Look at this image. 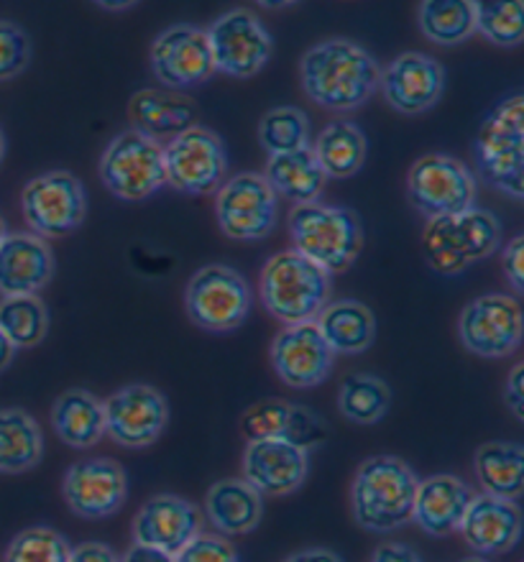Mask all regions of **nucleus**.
I'll return each instance as SVG.
<instances>
[{"instance_id":"obj_1","label":"nucleus","mask_w":524,"mask_h":562,"mask_svg":"<svg viewBox=\"0 0 524 562\" xmlns=\"http://www.w3.org/2000/svg\"><path fill=\"white\" fill-rule=\"evenodd\" d=\"M381 65L348 38H327L304 52L300 82L312 103L331 113H354L379 90Z\"/></svg>"},{"instance_id":"obj_2","label":"nucleus","mask_w":524,"mask_h":562,"mask_svg":"<svg viewBox=\"0 0 524 562\" xmlns=\"http://www.w3.org/2000/svg\"><path fill=\"white\" fill-rule=\"evenodd\" d=\"M417 483V473L402 458H366L350 483V512L356 525L374 535L397 532L410 525Z\"/></svg>"},{"instance_id":"obj_3","label":"nucleus","mask_w":524,"mask_h":562,"mask_svg":"<svg viewBox=\"0 0 524 562\" xmlns=\"http://www.w3.org/2000/svg\"><path fill=\"white\" fill-rule=\"evenodd\" d=\"M289 238L297 254L308 256L327 274H346L364 251V221L356 210L325 202H304L289 213Z\"/></svg>"},{"instance_id":"obj_4","label":"nucleus","mask_w":524,"mask_h":562,"mask_svg":"<svg viewBox=\"0 0 524 562\" xmlns=\"http://www.w3.org/2000/svg\"><path fill=\"white\" fill-rule=\"evenodd\" d=\"M476 175L491 190L522 200L524 194V95H504L483 115L473 138Z\"/></svg>"},{"instance_id":"obj_5","label":"nucleus","mask_w":524,"mask_h":562,"mask_svg":"<svg viewBox=\"0 0 524 562\" xmlns=\"http://www.w3.org/2000/svg\"><path fill=\"white\" fill-rule=\"evenodd\" d=\"M502 246V223L487 207H468L464 213L427 221L422 231V256L441 277H458L473 263L494 256Z\"/></svg>"},{"instance_id":"obj_6","label":"nucleus","mask_w":524,"mask_h":562,"mask_svg":"<svg viewBox=\"0 0 524 562\" xmlns=\"http://www.w3.org/2000/svg\"><path fill=\"white\" fill-rule=\"evenodd\" d=\"M331 279L320 263L289 248L264 263L259 296L266 312L281 325L312 323L331 302Z\"/></svg>"},{"instance_id":"obj_7","label":"nucleus","mask_w":524,"mask_h":562,"mask_svg":"<svg viewBox=\"0 0 524 562\" xmlns=\"http://www.w3.org/2000/svg\"><path fill=\"white\" fill-rule=\"evenodd\" d=\"M185 310L200 330L233 333L252 315L254 289L236 269L208 263L187 281Z\"/></svg>"},{"instance_id":"obj_8","label":"nucleus","mask_w":524,"mask_h":562,"mask_svg":"<svg viewBox=\"0 0 524 562\" xmlns=\"http://www.w3.org/2000/svg\"><path fill=\"white\" fill-rule=\"evenodd\" d=\"M161 154L167 184L190 198L215 194L228 179V151L223 138L200 123L161 144Z\"/></svg>"},{"instance_id":"obj_9","label":"nucleus","mask_w":524,"mask_h":562,"mask_svg":"<svg viewBox=\"0 0 524 562\" xmlns=\"http://www.w3.org/2000/svg\"><path fill=\"white\" fill-rule=\"evenodd\" d=\"M21 210L34 236L65 238L82 228L88 217V192L73 171H44L23 187Z\"/></svg>"},{"instance_id":"obj_10","label":"nucleus","mask_w":524,"mask_h":562,"mask_svg":"<svg viewBox=\"0 0 524 562\" xmlns=\"http://www.w3.org/2000/svg\"><path fill=\"white\" fill-rule=\"evenodd\" d=\"M100 179L123 202H144L167 187L159 140L138 131H123L100 156Z\"/></svg>"},{"instance_id":"obj_11","label":"nucleus","mask_w":524,"mask_h":562,"mask_svg":"<svg viewBox=\"0 0 524 562\" xmlns=\"http://www.w3.org/2000/svg\"><path fill=\"white\" fill-rule=\"evenodd\" d=\"M479 182L464 161L450 154H425L406 175V198L422 217L456 215L476 205Z\"/></svg>"},{"instance_id":"obj_12","label":"nucleus","mask_w":524,"mask_h":562,"mask_svg":"<svg viewBox=\"0 0 524 562\" xmlns=\"http://www.w3.org/2000/svg\"><path fill=\"white\" fill-rule=\"evenodd\" d=\"M279 198L264 175L241 171L215 192L218 228L238 244H259L277 231Z\"/></svg>"},{"instance_id":"obj_13","label":"nucleus","mask_w":524,"mask_h":562,"mask_svg":"<svg viewBox=\"0 0 524 562\" xmlns=\"http://www.w3.org/2000/svg\"><path fill=\"white\" fill-rule=\"evenodd\" d=\"M205 34L213 52L215 72L236 77V80H252L269 65L274 38L254 11L233 8L218 15Z\"/></svg>"},{"instance_id":"obj_14","label":"nucleus","mask_w":524,"mask_h":562,"mask_svg":"<svg viewBox=\"0 0 524 562\" xmlns=\"http://www.w3.org/2000/svg\"><path fill=\"white\" fill-rule=\"evenodd\" d=\"M522 304L512 294H483L464 307L458 338L468 353L479 358H506L522 346Z\"/></svg>"},{"instance_id":"obj_15","label":"nucleus","mask_w":524,"mask_h":562,"mask_svg":"<svg viewBox=\"0 0 524 562\" xmlns=\"http://www.w3.org/2000/svg\"><path fill=\"white\" fill-rule=\"evenodd\" d=\"M148 65L156 80L175 92L200 88L215 75L205 29L192 23H175L164 29L148 49Z\"/></svg>"},{"instance_id":"obj_16","label":"nucleus","mask_w":524,"mask_h":562,"mask_svg":"<svg viewBox=\"0 0 524 562\" xmlns=\"http://www.w3.org/2000/svg\"><path fill=\"white\" fill-rule=\"evenodd\" d=\"M62 496L80 519H108L123 509L129 498V473L113 458H88L69 465L62 481Z\"/></svg>"},{"instance_id":"obj_17","label":"nucleus","mask_w":524,"mask_h":562,"mask_svg":"<svg viewBox=\"0 0 524 562\" xmlns=\"http://www.w3.org/2000/svg\"><path fill=\"white\" fill-rule=\"evenodd\" d=\"M105 435L126 450H144L159 440L169 422V404L159 389L129 384L108 396Z\"/></svg>"},{"instance_id":"obj_18","label":"nucleus","mask_w":524,"mask_h":562,"mask_svg":"<svg viewBox=\"0 0 524 562\" xmlns=\"http://www.w3.org/2000/svg\"><path fill=\"white\" fill-rule=\"evenodd\" d=\"M271 369L281 384L292 389H315L333 373L335 353L320 335L315 319L285 325L271 342Z\"/></svg>"},{"instance_id":"obj_19","label":"nucleus","mask_w":524,"mask_h":562,"mask_svg":"<svg viewBox=\"0 0 524 562\" xmlns=\"http://www.w3.org/2000/svg\"><path fill=\"white\" fill-rule=\"evenodd\" d=\"M445 67L420 52H404L381 69L379 90L389 108L402 115H422L441 103Z\"/></svg>"},{"instance_id":"obj_20","label":"nucleus","mask_w":524,"mask_h":562,"mask_svg":"<svg viewBox=\"0 0 524 562\" xmlns=\"http://www.w3.org/2000/svg\"><path fill=\"white\" fill-rule=\"evenodd\" d=\"M241 432L248 442L285 440L302 450L323 448L327 442V425L315 412L287 400H264L248 407L238 419Z\"/></svg>"},{"instance_id":"obj_21","label":"nucleus","mask_w":524,"mask_h":562,"mask_svg":"<svg viewBox=\"0 0 524 562\" xmlns=\"http://www.w3.org/2000/svg\"><path fill=\"white\" fill-rule=\"evenodd\" d=\"M202 532V512L175 494L152 496L133 517V542L177 555L187 542Z\"/></svg>"},{"instance_id":"obj_22","label":"nucleus","mask_w":524,"mask_h":562,"mask_svg":"<svg viewBox=\"0 0 524 562\" xmlns=\"http://www.w3.org/2000/svg\"><path fill=\"white\" fill-rule=\"evenodd\" d=\"M310 473V452L285 440H254L244 452V481L261 496H289Z\"/></svg>"},{"instance_id":"obj_23","label":"nucleus","mask_w":524,"mask_h":562,"mask_svg":"<svg viewBox=\"0 0 524 562\" xmlns=\"http://www.w3.org/2000/svg\"><path fill=\"white\" fill-rule=\"evenodd\" d=\"M522 527L524 521L517 502L489 494H473L464 519H460L458 532L473 552H479L481 558H491L517 548L522 540Z\"/></svg>"},{"instance_id":"obj_24","label":"nucleus","mask_w":524,"mask_h":562,"mask_svg":"<svg viewBox=\"0 0 524 562\" xmlns=\"http://www.w3.org/2000/svg\"><path fill=\"white\" fill-rule=\"evenodd\" d=\"M57 261L49 244L34 233H8L0 240V294H38L54 279Z\"/></svg>"},{"instance_id":"obj_25","label":"nucleus","mask_w":524,"mask_h":562,"mask_svg":"<svg viewBox=\"0 0 524 562\" xmlns=\"http://www.w3.org/2000/svg\"><path fill=\"white\" fill-rule=\"evenodd\" d=\"M471 498V486L460 481L458 475H430V479L417 483L412 521L430 537H450L458 532V525Z\"/></svg>"},{"instance_id":"obj_26","label":"nucleus","mask_w":524,"mask_h":562,"mask_svg":"<svg viewBox=\"0 0 524 562\" xmlns=\"http://www.w3.org/2000/svg\"><path fill=\"white\" fill-rule=\"evenodd\" d=\"M133 131L154 140H169L198 123V105L175 90L144 88L133 92L129 103Z\"/></svg>"},{"instance_id":"obj_27","label":"nucleus","mask_w":524,"mask_h":562,"mask_svg":"<svg viewBox=\"0 0 524 562\" xmlns=\"http://www.w3.org/2000/svg\"><path fill=\"white\" fill-rule=\"evenodd\" d=\"M208 521L221 537H244L264 519V496L244 479H223L205 496Z\"/></svg>"},{"instance_id":"obj_28","label":"nucleus","mask_w":524,"mask_h":562,"mask_svg":"<svg viewBox=\"0 0 524 562\" xmlns=\"http://www.w3.org/2000/svg\"><path fill=\"white\" fill-rule=\"evenodd\" d=\"M315 325L335 356H361L377 338V317L358 300L327 302Z\"/></svg>"},{"instance_id":"obj_29","label":"nucleus","mask_w":524,"mask_h":562,"mask_svg":"<svg viewBox=\"0 0 524 562\" xmlns=\"http://www.w3.org/2000/svg\"><path fill=\"white\" fill-rule=\"evenodd\" d=\"M54 432L75 450H88L105 437L103 402L88 389H69L52 407Z\"/></svg>"},{"instance_id":"obj_30","label":"nucleus","mask_w":524,"mask_h":562,"mask_svg":"<svg viewBox=\"0 0 524 562\" xmlns=\"http://www.w3.org/2000/svg\"><path fill=\"white\" fill-rule=\"evenodd\" d=\"M264 179L277 192V198L292 200L294 205L317 202L327 182L310 146L287 154H271L266 161Z\"/></svg>"},{"instance_id":"obj_31","label":"nucleus","mask_w":524,"mask_h":562,"mask_svg":"<svg viewBox=\"0 0 524 562\" xmlns=\"http://www.w3.org/2000/svg\"><path fill=\"white\" fill-rule=\"evenodd\" d=\"M327 179H348L361 171L369 154V140L354 121H333L310 144Z\"/></svg>"},{"instance_id":"obj_32","label":"nucleus","mask_w":524,"mask_h":562,"mask_svg":"<svg viewBox=\"0 0 524 562\" xmlns=\"http://www.w3.org/2000/svg\"><path fill=\"white\" fill-rule=\"evenodd\" d=\"M473 473L483 494L520 502L524 486V448L520 442H487L476 450Z\"/></svg>"},{"instance_id":"obj_33","label":"nucleus","mask_w":524,"mask_h":562,"mask_svg":"<svg viewBox=\"0 0 524 562\" xmlns=\"http://www.w3.org/2000/svg\"><path fill=\"white\" fill-rule=\"evenodd\" d=\"M44 435L23 409H0V473L19 475L42 463Z\"/></svg>"},{"instance_id":"obj_34","label":"nucleus","mask_w":524,"mask_h":562,"mask_svg":"<svg viewBox=\"0 0 524 562\" xmlns=\"http://www.w3.org/2000/svg\"><path fill=\"white\" fill-rule=\"evenodd\" d=\"M417 23L427 42L458 46L476 34V5L473 0H422Z\"/></svg>"},{"instance_id":"obj_35","label":"nucleus","mask_w":524,"mask_h":562,"mask_svg":"<svg viewBox=\"0 0 524 562\" xmlns=\"http://www.w3.org/2000/svg\"><path fill=\"white\" fill-rule=\"evenodd\" d=\"M392 407L387 381L371 373H348L338 389V409L354 425H377Z\"/></svg>"},{"instance_id":"obj_36","label":"nucleus","mask_w":524,"mask_h":562,"mask_svg":"<svg viewBox=\"0 0 524 562\" xmlns=\"http://www.w3.org/2000/svg\"><path fill=\"white\" fill-rule=\"evenodd\" d=\"M0 333L15 350L36 348L49 333V310L38 294L3 296L0 300Z\"/></svg>"},{"instance_id":"obj_37","label":"nucleus","mask_w":524,"mask_h":562,"mask_svg":"<svg viewBox=\"0 0 524 562\" xmlns=\"http://www.w3.org/2000/svg\"><path fill=\"white\" fill-rule=\"evenodd\" d=\"M476 34L502 49H514L524 38V0H473Z\"/></svg>"},{"instance_id":"obj_38","label":"nucleus","mask_w":524,"mask_h":562,"mask_svg":"<svg viewBox=\"0 0 524 562\" xmlns=\"http://www.w3.org/2000/svg\"><path fill=\"white\" fill-rule=\"evenodd\" d=\"M259 140L266 154H287L310 146V119L300 108H271L259 121Z\"/></svg>"},{"instance_id":"obj_39","label":"nucleus","mask_w":524,"mask_h":562,"mask_svg":"<svg viewBox=\"0 0 524 562\" xmlns=\"http://www.w3.org/2000/svg\"><path fill=\"white\" fill-rule=\"evenodd\" d=\"M73 544L57 529L38 525L19 532L8 544L3 562H67Z\"/></svg>"},{"instance_id":"obj_40","label":"nucleus","mask_w":524,"mask_h":562,"mask_svg":"<svg viewBox=\"0 0 524 562\" xmlns=\"http://www.w3.org/2000/svg\"><path fill=\"white\" fill-rule=\"evenodd\" d=\"M34 57V46L26 31L13 21H0V82L26 72Z\"/></svg>"},{"instance_id":"obj_41","label":"nucleus","mask_w":524,"mask_h":562,"mask_svg":"<svg viewBox=\"0 0 524 562\" xmlns=\"http://www.w3.org/2000/svg\"><path fill=\"white\" fill-rule=\"evenodd\" d=\"M175 562H241V558L225 537L200 532L177 552Z\"/></svg>"},{"instance_id":"obj_42","label":"nucleus","mask_w":524,"mask_h":562,"mask_svg":"<svg viewBox=\"0 0 524 562\" xmlns=\"http://www.w3.org/2000/svg\"><path fill=\"white\" fill-rule=\"evenodd\" d=\"M502 269L514 292L522 294L524 292V238L522 236H514L510 244H506L504 256H502Z\"/></svg>"},{"instance_id":"obj_43","label":"nucleus","mask_w":524,"mask_h":562,"mask_svg":"<svg viewBox=\"0 0 524 562\" xmlns=\"http://www.w3.org/2000/svg\"><path fill=\"white\" fill-rule=\"evenodd\" d=\"M504 404L510 407L514 419L522 422L524 419V366L517 363L510 371L504 384Z\"/></svg>"},{"instance_id":"obj_44","label":"nucleus","mask_w":524,"mask_h":562,"mask_svg":"<svg viewBox=\"0 0 524 562\" xmlns=\"http://www.w3.org/2000/svg\"><path fill=\"white\" fill-rule=\"evenodd\" d=\"M67 562H121L115 550L105 542H82L73 548Z\"/></svg>"},{"instance_id":"obj_45","label":"nucleus","mask_w":524,"mask_h":562,"mask_svg":"<svg viewBox=\"0 0 524 562\" xmlns=\"http://www.w3.org/2000/svg\"><path fill=\"white\" fill-rule=\"evenodd\" d=\"M371 562H422V558L402 542H387L377 548Z\"/></svg>"},{"instance_id":"obj_46","label":"nucleus","mask_w":524,"mask_h":562,"mask_svg":"<svg viewBox=\"0 0 524 562\" xmlns=\"http://www.w3.org/2000/svg\"><path fill=\"white\" fill-rule=\"evenodd\" d=\"M121 562H175V555H167V552L156 548H146V544L133 542L126 550V555L121 558Z\"/></svg>"},{"instance_id":"obj_47","label":"nucleus","mask_w":524,"mask_h":562,"mask_svg":"<svg viewBox=\"0 0 524 562\" xmlns=\"http://www.w3.org/2000/svg\"><path fill=\"white\" fill-rule=\"evenodd\" d=\"M285 562H343L335 552L323 550V548H312V550H302L297 555L287 558Z\"/></svg>"},{"instance_id":"obj_48","label":"nucleus","mask_w":524,"mask_h":562,"mask_svg":"<svg viewBox=\"0 0 524 562\" xmlns=\"http://www.w3.org/2000/svg\"><path fill=\"white\" fill-rule=\"evenodd\" d=\"M98 8H103V11H111V13H121V11H129L138 3V0H92Z\"/></svg>"},{"instance_id":"obj_49","label":"nucleus","mask_w":524,"mask_h":562,"mask_svg":"<svg viewBox=\"0 0 524 562\" xmlns=\"http://www.w3.org/2000/svg\"><path fill=\"white\" fill-rule=\"evenodd\" d=\"M13 358H15V348L8 342L5 335L0 333V373H3L8 366L13 363Z\"/></svg>"},{"instance_id":"obj_50","label":"nucleus","mask_w":524,"mask_h":562,"mask_svg":"<svg viewBox=\"0 0 524 562\" xmlns=\"http://www.w3.org/2000/svg\"><path fill=\"white\" fill-rule=\"evenodd\" d=\"M261 8H269V11H281V8H292L300 3V0H256Z\"/></svg>"},{"instance_id":"obj_51","label":"nucleus","mask_w":524,"mask_h":562,"mask_svg":"<svg viewBox=\"0 0 524 562\" xmlns=\"http://www.w3.org/2000/svg\"><path fill=\"white\" fill-rule=\"evenodd\" d=\"M3 159H5V134L3 128H0V164H3Z\"/></svg>"},{"instance_id":"obj_52","label":"nucleus","mask_w":524,"mask_h":562,"mask_svg":"<svg viewBox=\"0 0 524 562\" xmlns=\"http://www.w3.org/2000/svg\"><path fill=\"white\" fill-rule=\"evenodd\" d=\"M8 236V225L3 221V215H0V240H3Z\"/></svg>"},{"instance_id":"obj_53","label":"nucleus","mask_w":524,"mask_h":562,"mask_svg":"<svg viewBox=\"0 0 524 562\" xmlns=\"http://www.w3.org/2000/svg\"><path fill=\"white\" fill-rule=\"evenodd\" d=\"M460 562H491V560L481 558V555H476V558H466V560H460Z\"/></svg>"}]
</instances>
